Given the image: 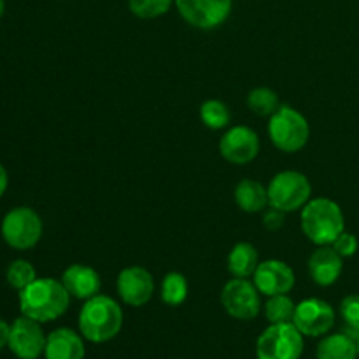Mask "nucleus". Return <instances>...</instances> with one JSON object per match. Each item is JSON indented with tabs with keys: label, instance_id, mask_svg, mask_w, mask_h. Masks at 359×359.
<instances>
[{
	"label": "nucleus",
	"instance_id": "f257e3e1",
	"mask_svg": "<svg viewBox=\"0 0 359 359\" xmlns=\"http://www.w3.org/2000/svg\"><path fill=\"white\" fill-rule=\"evenodd\" d=\"M70 305V293L62 280L51 277L35 279L30 286L20 291V311L37 323H51L62 318Z\"/></svg>",
	"mask_w": 359,
	"mask_h": 359
},
{
	"label": "nucleus",
	"instance_id": "f03ea898",
	"mask_svg": "<svg viewBox=\"0 0 359 359\" xmlns=\"http://www.w3.org/2000/svg\"><path fill=\"white\" fill-rule=\"evenodd\" d=\"M123 328V309L107 294H97L84 302L79 312V332L93 344H105Z\"/></svg>",
	"mask_w": 359,
	"mask_h": 359
},
{
	"label": "nucleus",
	"instance_id": "7ed1b4c3",
	"mask_svg": "<svg viewBox=\"0 0 359 359\" xmlns=\"http://www.w3.org/2000/svg\"><path fill=\"white\" fill-rule=\"evenodd\" d=\"M300 226L305 237L316 245H332L346 231V217L337 202L330 198L309 200L302 209Z\"/></svg>",
	"mask_w": 359,
	"mask_h": 359
},
{
	"label": "nucleus",
	"instance_id": "20e7f679",
	"mask_svg": "<svg viewBox=\"0 0 359 359\" xmlns=\"http://www.w3.org/2000/svg\"><path fill=\"white\" fill-rule=\"evenodd\" d=\"M269 137L283 153H298L307 146L311 125L298 109L280 105L279 111L270 116Z\"/></svg>",
	"mask_w": 359,
	"mask_h": 359
},
{
	"label": "nucleus",
	"instance_id": "39448f33",
	"mask_svg": "<svg viewBox=\"0 0 359 359\" xmlns=\"http://www.w3.org/2000/svg\"><path fill=\"white\" fill-rule=\"evenodd\" d=\"M269 205L283 212H297L311 200L312 184L305 174L298 170H283L276 174L266 186Z\"/></svg>",
	"mask_w": 359,
	"mask_h": 359
},
{
	"label": "nucleus",
	"instance_id": "423d86ee",
	"mask_svg": "<svg viewBox=\"0 0 359 359\" xmlns=\"http://www.w3.org/2000/svg\"><path fill=\"white\" fill-rule=\"evenodd\" d=\"M304 335L293 323L270 325L256 342L258 359H300Z\"/></svg>",
	"mask_w": 359,
	"mask_h": 359
},
{
	"label": "nucleus",
	"instance_id": "0eeeda50",
	"mask_svg": "<svg viewBox=\"0 0 359 359\" xmlns=\"http://www.w3.org/2000/svg\"><path fill=\"white\" fill-rule=\"evenodd\" d=\"M2 237L16 251L35 248L42 237V219L30 207H16L2 219Z\"/></svg>",
	"mask_w": 359,
	"mask_h": 359
},
{
	"label": "nucleus",
	"instance_id": "6e6552de",
	"mask_svg": "<svg viewBox=\"0 0 359 359\" xmlns=\"http://www.w3.org/2000/svg\"><path fill=\"white\" fill-rule=\"evenodd\" d=\"M258 287L249 279L233 277L224 284L221 291V304L223 309L238 321H252L258 318L262 311V298Z\"/></svg>",
	"mask_w": 359,
	"mask_h": 359
},
{
	"label": "nucleus",
	"instance_id": "1a4fd4ad",
	"mask_svg": "<svg viewBox=\"0 0 359 359\" xmlns=\"http://www.w3.org/2000/svg\"><path fill=\"white\" fill-rule=\"evenodd\" d=\"M233 0H175L186 23L200 30H214L228 20Z\"/></svg>",
	"mask_w": 359,
	"mask_h": 359
},
{
	"label": "nucleus",
	"instance_id": "9d476101",
	"mask_svg": "<svg viewBox=\"0 0 359 359\" xmlns=\"http://www.w3.org/2000/svg\"><path fill=\"white\" fill-rule=\"evenodd\" d=\"M293 325L304 337H325L335 325V311L321 298H307L297 304Z\"/></svg>",
	"mask_w": 359,
	"mask_h": 359
},
{
	"label": "nucleus",
	"instance_id": "9b49d317",
	"mask_svg": "<svg viewBox=\"0 0 359 359\" xmlns=\"http://www.w3.org/2000/svg\"><path fill=\"white\" fill-rule=\"evenodd\" d=\"M46 340L41 323L34 319L21 316L11 325V337H9V349L11 353L20 359H37L41 354H44Z\"/></svg>",
	"mask_w": 359,
	"mask_h": 359
},
{
	"label": "nucleus",
	"instance_id": "f8f14e48",
	"mask_svg": "<svg viewBox=\"0 0 359 359\" xmlns=\"http://www.w3.org/2000/svg\"><path fill=\"white\" fill-rule=\"evenodd\" d=\"M219 153L228 163L248 165L258 156L259 137L245 125L231 126L219 140Z\"/></svg>",
	"mask_w": 359,
	"mask_h": 359
},
{
	"label": "nucleus",
	"instance_id": "ddd939ff",
	"mask_svg": "<svg viewBox=\"0 0 359 359\" xmlns=\"http://www.w3.org/2000/svg\"><path fill=\"white\" fill-rule=\"evenodd\" d=\"M118 294L130 307H144L154 293V279L144 266H126L119 272Z\"/></svg>",
	"mask_w": 359,
	"mask_h": 359
},
{
	"label": "nucleus",
	"instance_id": "4468645a",
	"mask_svg": "<svg viewBox=\"0 0 359 359\" xmlns=\"http://www.w3.org/2000/svg\"><path fill=\"white\" fill-rule=\"evenodd\" d=\"M252 283L262 294L276 297V294H290L297 283V277L287 263L280 259H265V262H259L252 276Z\"/></svg>",
	"mask_w": 359,
	"mask_h": 359
},
{
	"label": "nucleus",
	"instance_id": "2eb2a0df",
	"mask_svg": "<svg viewBox=\"0 0 359 359\" xmlns=\"http://www.w3.org/2000/svg\"><path fill=\"white\" fill-rule=\"evenodd\" d=\"M309 273L318 286L328 287L339 280L344 270V258L332 245H318L309 258Z\"/></svg>",
	"mask_w": 359,
	"mask_h": 359
},
{
	"label": "nucleus",
	"instance_id": "dca6fc26",
	"mask_svg": "<svg viewBox=\"0 0 359 359\" xmlns=\"http://www.w3.org/2000/svg\"><path fill=\"white\" fill-rule=\"evenodd\" d=\"M62 284L69 291L70 297L86 302L100 294L102 279L97 270L91 269V266L83 265V263H74L69 269L63 270Z\"/></svg>",
	"mask_w": 359,
	"mask_h": 359
},
{
	"label": "nucleus",
	"instance_id": "f3484780",
	"mask_svg": "<svg viewBox=\"0 0 359 359\" xmlns=\"http://www.w3.org/2000/svg\"><path fill=\"white\" fill-rule=\"evenodd\" d=\"M86 347L83 337L69 328H58L51 332L46 340V359H84Z\"/></svg>",
	"mask_w": 359,
	"mask_h": 359
},
{
	"label": "nucleus",
	"instance_id": "a211bd4d",
	"mask_svg": "<svg viewBox=\"0 0 359 359\" xmlns=\"http://www.w3.org/2000/svg\"><path fill=\"white\" fill-rule=\"evenodd\" d=\"M233 196L238 209L248 214L263 212L269 207V189L256 179H242L235 186Z\"/></svg>",
	"mask_w": 359,
	"mask_h": 359
},
{
	"label": "nucleus",
	"instance_id": "6ab92c4d",
	"mask_svg": "<svg viewBox=\"0 0 359 359\" xmlns=\"http://www.w3.org/2000/svg\"><path fill=\"white\" fill-rule=\"evenodd\" d=\"M318 359H358L356 337L347 333L325 335L316 349Z\"/></svg>",
	"mask_w": 359,
	"mask_h": 359
},
{
	"label": "nucleus",
	"instance_id": "aec40b11",
	"mask_svg": "<svg viewBox=\"0 0 359 359\" xmlns=\"http://www.w3.org/2000/svg\"><path fill=\"white\" fill-rule=\"evenodd\" d=\"M258 265V251L249 242H238L231 248L230 255H228V272L233 277H241V279L252 277Z\"/></svg>",
	"mask_w": 359,
	"mask_h": 359
},
{
	"label": "nucleus",
	"instance_id": "412c9836",
	"mask_svg": "<svg viewBox=\"0 0 359 359\" xmlns=\"http://www.w3.org/2000/svg\"><path fill=\"white\" fill-rule=\"evenodd\" d=\"M188 280L181 272H168L161 280V302L168 307H179L188 298Z\"/></svg>",
	"mask_w": 359,
	"mask_h": 359
},
{
	"label": "nucleus",
	"instance_id": "4be33fe9",
	"mask_svg": "<svg viewBox=\"0 0 359 359\" xmlns=\"http://www.w3.org/2000/svg\"><path fill=\"white\" fill-rule=\"evenodd\" d=\"M280 105L283 104H280L279 95L272 88L259 86L249 91L248 95V107L262 118H265V116L270 118L272 114H276Z\"/></svg>",
	"mask_w": 359,
	"mask_h": 359
},
{
	"label": "nucleus",
	"instance_id": "5701e85b",
	"mask_svg": "<svg viewBox=\"0 0 359 359\" xmlns=\"http://www.w3.org/2000/svg\"><path fill=\"white\" fill-rule=\"evenodd\" d=\"M200 119L203 125L210 130H223L230 125L231 112L224 102L210 98L205 100L200 107Z\"/></svg>",
	"mask_w": 359,
	"mask_h": 359
},
{
	"label": "nucleus",
	"instance_id": "b1692460",
	"mask_svg": "<svg viewBox=\"0 0 359 359\" xmlns=\"http://www.w3.org/2000/svg\"><path fill=\"white\" fill-rule=\"evenodd\" d=\"M297 304L290 298V294H276L269 297L265 304V316L270 325H279V323H293Z\"/></svg>",
	"mask_w": 359,
	"mask_h": 359
},
{
	"label": "nucleus",
	"instance_id": "393cba45",
	"mask_svg": "<svg viewBox=\"0 0 359 359\" xmlns=\"http://www.w3.org/2000/svg\"><path fill=\"white\" fill-rule=\"evenodd\" d=\"M6 279L14 290L21 291L37 279V272H35L34 265L28 263L27 259H16V262H13L7 266Z\"/></svg>",
	"mask_w": 359,
	"mask_h": 359
},
{
	"label": "nucleus",
	"instance_id": "a878e982",
	"mask_svg": "<svg viewBox=\"0 0 359 359\" xmlns=\"http://www.w3.org/2000/svg\"><path fill=\"white\" fill-rule=\"evenodd\" d=\"M175 0H128V7L133 16L140 20H154L170 11Z\"/></svg>",
	"mask_w": 359,
	"mask_h": 359
},
{
	"label": "nucleus",
	"instance_id": "bb28decb",
	"mask_svg": "<svg viewBox=\"0 0 359 359\" xmlns=\"http://www.w3.org/2000/svg\"><path fill=\"white\" fill-rule=\"evenodd\" d=\"M340 316L346 323L347 330L354 333L358 339L359 335V294H349L340 302Z\"/></svg>",
	"mask_w": 359,
	"mask_h": 359
},
{
	"label": "nucleus",
	"instance_id": "cd10ccee",
	"mask_svg": "<svg viewBox=\"0 0 359 359\" xmlns=\"http://www.w3.org/2000/svg\"><path fill=\"white\" fill-rule=\"evenodd\" d=\"M332 248L335 249V251L339 252L342 258H351V256H354L358 252L359 242H358L356 235L349 233V231H342V233L335 238V242L332 244Z\"/></svg>",
	"mask_w": 359,
	"mask_h": 359
},
{
	"label": "nucleus",
	"instance_id": "c85d7f7f",
	"mask_svg": "<svg viewBox=\"0 0 359 359\" xmlns=\"http://www.w3.org/2000/svg\"><path fill=\"white\" fill-rule=\"evenodd\" d=\"M262 223H263V226H265V230L279 231L280 228L286 224V212H283V210L269 205L265 210H263Z\"/></svg>",
	"mask_w": 359,
	"mask_h": 359
},
{
	"label": "nucleus",
	"instance_id": "c756f323",
	"mask_svg": "<svg viewBox=\"0 0 359 359\" xmlns=\"http://www.w3.org/2000/svg\"><path fill=\"white\" fill-rule=\"evenodd\" d=\"M9 337H11V325H7L4 319H0V351L4 347L9 346Z\"/></svg>",
	"mask_w": 359,
	"mask_h": 359
},
{
	"label": "nucleus",
	"instance_id": "7c9ffc66",
	"mask_svg": "<svg viewBox=\"0 0 359 359\" xmlns=\"http://www.w3.org/2000/svg\"><path fill=\"white\" fill-rule=\"evenodd\" d=\"M7 184H9V177H7L6 168H4L2 165H0V198H2V195H4V193H6Z\"/></svg>",
	"mask_w": 359,
	"mask_h": 359
},
{
	"label": "nucleus",
	"instance_id": "2f4dec72",
	"mask_svg": "<svg viewBox=\"0 0 359 359\" xmlns=\"http://www.w3.org/2000/svg\"><path fill=\"white\" fill-rule=\"evenodd\" d=\"M4 11H6V2H4V0H0V20H2V16H4Z\"/></svg>",
	"mask_w": 359,
	"mask_h": 359
},
{
	"label": "nucleus",
	"instance_id": "473e14b6",
	"mask_svg": "<svg viewBox=\"0 0 359 359\" xmlns=\"http://www.w3.org/2000/svg\"><path fill=\"white\" fill-rule=\"evenodd\" d=\"M356 344H358V358H359V335H358V339H356Z\"/></svg>",
	"mask_w": 359,
	"mask_h": 359
}]
</instances>
